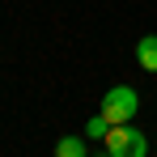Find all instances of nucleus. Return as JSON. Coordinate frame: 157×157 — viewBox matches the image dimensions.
Instances as JSON below:
<instances>
[{
  "label": "nucleus",
  "instance_id": "f257e3e1",
  "mask_svg": "<svg viewBox=\"0 0 157 157\" xmlns=\"http://www.w3.org/2000/svg\"><path fill=\"white\" fill-rule=\"evenodd\" d=\"M106 157H149V136L132 123H110V132L102 136Z\"/></svg>",
  "mask_w": 157,
  "mask_h": 157
},
{
  "label": "nucleus",
  "instance_id": "f03ea898",
  "mask_svg": "<svg viewBox=\"0 0 157 157\" xmlns=\"http://www.w3.org/2000/svg\"><path fill=\"white\" fill-rule=\"evenodd\" d=\"M136 110H140L136 89H132V85H110L102 94V110H98V115H106V123H132Z\"/></svg>",
  "mask_w": 157,
  "mask_h": 157
},
{
  "label": "nucleus",
  "instance_id": "7ed1b4c3",
  "mask_svg": "<svg viewBox=\"0 0 157 157\" xmlns=\"http://www.w3.org/2000/svg\"><path fill=\"white\" fill-rule=\"evenodd\" d=\"M136 64H140L144 72H157V34H144V38L136 43Z\"/></svg>",
  "mask_w": 157,
  "mask_h": 157
},
{
  "label": "nucleus",
  "instance_id": "20e7f679",
  "mask_svg": "<svg viewBox=\"0 0 157 157\" xmlns=\"http://www.w3.org/2000/svg\"><path fill=\"white\" fill-rule=\"evenodd\" d=\"M55 157H89L85 153V136H59L55 140Z\"/></svg>",
  "mask_w": 157,
  "mask_h": 157
},
{
  "label": "nucleus",
  "instance_id": "39448f33",
  "mask_svg": "<svg viewBox=\"0 0 157 157\" xmlns=\"http://www.w3.org/2000/svg\"><path fill=\"white\" fill-rule=\"evenodd\" d=\"M106 132H110V123H106V115H94V119L85 123V140H102Z\"/></svg>",
  "mask_w": 157,
  "mask_h": 157
}]
</instances>
